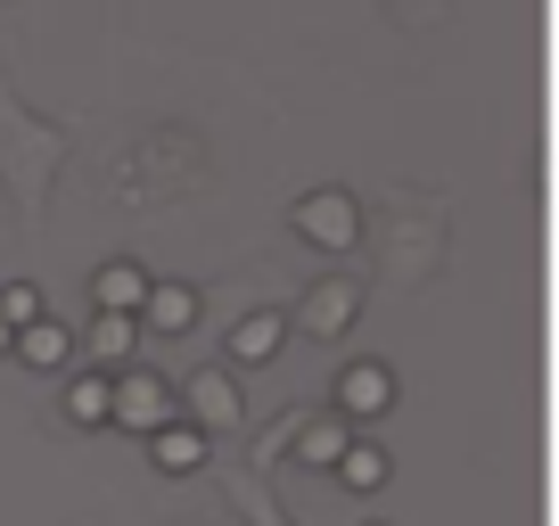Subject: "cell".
<instances>
[{
    "mask_svg": "<svg viewBox=\"0 0 559 526\" xmlns=\"http://www.w3.org/2000/svg\"><path fill=\"white\" fill-rule=\"evenodd\" d=\"M330 477H337V486H354V493H379L386 477H395V461H386L370 437H346V453L330 461Z\"/></svg>",
    "mask_w": 559,
    "mask_h": 526,
    "instance_id": "cell-13",
    "label": "cell"
},
{
    "mask_svg": "<svg viewBox=\"0 0 559 526\" xmlns=\"http://www.w3.org/2000/svg\"><path fill=\"white\" fill-rule=\"evenodd\" d=\"M280 346H288V313H272V304H263V313H247L239 330H230V362H247V370L272 362Z\"/></svg>",
    "mask_w": 559,
    "mask_h": 526,
    "instance_id": "cell-12",
    "label": "cell"
},
{
    "mask_svg": "<svg viewBox=\"0 0 559 526\" xmlns=\"http://www.w3.org/2000/svg\"><path fill=\"white\" fill-rule=\"evenodd\" d=\"M9 337H17V330H9V321H0V354H9Z\"/></svg>",
    "mask_w": 559,
    "mask_h": 526,
    "instance_id": "cell-16",
    "label": "cell"
},
{
    "mask_svg": "<svg viewBox=\"0 0 559 526\" xmlns=\"http://www.w3.org/2000/svg\"><path fill=\"white\" fill-rule=\"evenodd\" d=\"M148 453H157L165 477H190V469H206V428L165 420V428H148Z\"/></svg>",
    "mask_w": 559,
    "mask_h": 526,
    "instance_id": "cell-10",
    "label": "cell"
},
{
    "mask_svg": "<svg viewBox=\"0 0 559 526\" xmlns=\"http://www.w3.org/2000/svg\"><path fill=\"white\" fill-rule=\"evenodd\" d=\"M288 223H297V239L321 247V255H354V247H362V198L354 190H305L297 206H288Z\"/></svg>",
    "mask_w": 559,
    "mask_h": 526,
    "instance_id": "cell-2",
    "label": "cell"
},
{
    "mask_svg": "<svg viewBox=\"0 0 559 526\" xmlns=\"http://www.w3.org/2000/svg\"><path fill=\"white\" fill-rule=\"evenodd\" d=\"M148 280H157V272H140L132 255H116V263H99V272H91V304H99V313H140Z\"/></svg>",
    "mask_w": 559,
    "mask_h": 526,
    "instance_id": "cell-9",
    "label": "cell"
},
{
    "mask_svg": "<svg viewBox=\"0 0 559 526\" xmlns=\"http://www.w3.org/2000/svg\"><path fill=\"white\" fill-rule=\"evenodd\" d=\"M362 272H321L313 288L297 297V313H288V337H313V346H330V337L354 330V313H362Z\"/></svg>",
    "mask_w": 559,
    "mask_h": 526,
    "instance_id": "cell-1",
    "label": "cell"
},
{
    "mask_svg": "<svg viewBox=\"0 0 559 526\" xmlns=\"http://www.w3.org/2000/svg\"><path fill=\"white\" fill-rule=\"evenodd\" d=\"M107 379H116V370H74L67 395H58V411H67L74 428H107Z\"/></svg>",
    "mask_w": 559,
    "mask_h": 526,
    "instance_id": "cell-14",
    "label": "cell"
},
{
    "mask_svg": "<svg viewBox=\"0 0 559 526\" xmlns=\"http://www.w3.org/2000/svg\"><path fill=\"white\" fill-rule=\"evenodd\" d=\"M174 404H181V420L190 428H239V411H247V395H239V379H230V362H214V370H198V379H181L174 386Z\"/></svg>",
    "mask_w": 559,
    "mask_h": 526,
    "instance_id": "cell-5",
    "label": "cell"
},
{
    "mask_svg": "<svg viewBox=\"0 0 559 526\" xmlns=\"http://www.w3.org/2000/svg\"><path fill=\"white\" fill-rule=\"evenodd\" d=\"M140 346V321L132 313H91V337H74V354H91V370H123Z\"/></svg>",
    "mask_w": 559,
    "mask_h": 526,
    "instance_id": "cell-8",
    "label": "cell"
},
{
    "mask_svg": "<svg viewBox=\"0 0 559 526\" xmlns=\"http://www.w3.org/2000/svg\"><path fill=\"white\" fill-rule=\"evenodd\" d=\"M9 354H17L25 370H67L74 362V330H67V321H50V313H34L17 337H9Z\"/></svg>",
    "mask_w": 559,
    "mask_h": 526,
    "instance_id": "cell-7",
    "label": "cell"
},
{
    "mask_svg": "<svg viewBox=\"0 0 559 526\" xmlns=\"http://www.w3.org/2000/svg\"><path fill=\"white\" fill-rule=\"evenodd\" d=\"M34 313H50L34 280H9V288H0V321H9V330H25V321H34Z\"/></svg>",
    "mask_w": 559,
    "mask_h": 526,
    "instance_id": "cell-15",
    "label": "cell"
},
{
    "mask_svg": "<svg viewBox=\"0 0 559 526\" xmlns=\"http://www.w3.org/2000/svg\"><path fill=\"white\" fill-rule=\"evenodd\" d=\"M280 437L297 444V461H305V469H330V461L346 453V437H354V428L337 420V411H321V420H288Z\"/></svg>",
    "mask_w": 559,
    "mask_h": 526,
    "instance_id": "cell-11",
    "label": "cell"
},
{
    "mask_svg": "<svg viewBox=\"0 0 559 526\" xmlns=\"http://www.w3.org/2000/svg\"><path fill=\"white\" fill-rule=\"evenodd\" d=\"M132 321H140V337H190L198 330V288L190 280H148Z\"/></svg>",
    "mask_w": 559,
    "mask_h": 526,
    "instance_id": "cell-6",
    "label": "cell"
},
{
    "mask_svg": "<svg viewBox=\"0 0 559 526\" xmlns=\"http://www.w3.org/2000/svg\"><path fill=\"white\" fill-rule=\"evenodd\" d=\"M330 411H337L346 428L386 420V411H395V370L370 362V354H362V362H346V370H337V386H330Z\"/></svg>",
    "mask_w": 559,
    "mask_h": 526,
    "instance_id": "cell-4",
    "label": "cell"
},
{
    "mask_svg": "<svg viewBox=\"0 0 559 526\" xmlns=\"http://www.w3.org/2000/svg\"><path fill=\"white\" fill-rule=\"evenodd\" d=\"M165 420H181L174 386H165L157 370L123 362L116 379H107V428H132V437H148V428H165Z\"/></svg>",
    "mask_w": 559,
    "mask_h": 526,
    "instance_id": "cell-3",
    "label": "cell"
}]
</instances>
